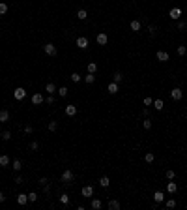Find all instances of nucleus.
Returning <instances> with one entry per match:
<instances>
[{
  "mask_svg": "<svg viewBox=\"0 0 187 210\" xmlns=\"http://www.w3.org/2000/svg\"><path fill=\"white\" fill-rule=\"evenodd\" d=\"M13 98L19 99V101H21V99H24V98H26V90L21 88V86H19V88H15V90H13Z\"/></svg>",
  "mask_w": 187,
  "mask_h": 210,
  "instance_id": "1",
  "label": "nucleus"
},
{
  "mask_svg": "<svg viewBox=\"0 0 187 210\" xmlns=\"http://www.w3.org/2000/svg\"><path fill=\"white\" fill-rule=\"evenodd\" d=\"M43 51H45L47 54H49V56H54V54L58 53V51H56V45H54V43H47V45H43Z\"/></svg>",
  "mask_w": 187,
  "mask_h": 210,
  "instance_id": "2",
  "label": "nucleus"
},
{
  "mask_svg": "<svg viewBox=\"0 0 187 210\" xmlns=\"http://www.w3.org/2000/svg\"><path fill=\"white\" fill-rule=\"evenodd\" d=\"M77 47H79V49H86V47H88V38L79 36L77 38Z\"/></svg>",
  "mask_w": 187,
  "mask_h": 210,
  "instance_id": "3",
  "label": "nucleus"
},
{
  "mask_svg": "<svg viewBox=\"0 0 187 210\" xmlns=\"http://www.w3.org/2000/svg\"><path fill=\"white\" fill-rule=\"evenodd\" d=\"M170 96H172V99H182L183 98V90L182 88H172V92H170Z\"/></svg>",
  "mask_w": 187,
  "mask_h": 210,
  "instance_id": "4",
  "label": "nucleus"
},
{
  "mask_svg": "<svg viewBox=\"0 0 187 210\" xmlns=\"http://www.w3.org/2000/svg\"><path fill=\"white\" fill-rule=\"evenodd\" d=\"M73 180V171H69V169H66L62 173V182H71Z\"/></svg>",
  "mask_w": 187,
  "mask_h": 210,
  "instance_id": "5",
  "label": "nucleus"
},
{
  "mask_svg": "<svg viewBox=\"0 0 187 210\" xmlns=\"http://www.w3.org/2000/svg\"><path fill=\"white\" fill-rule=\"evenodd\" d=\"M157 60H159V62H167V60H169V53H167V51H157Z\"/></svg>",
  "mask_w": 187,
  "mask_h": 210,
  "instance_id": "6",
  "label": "nucleus"
},
{
  "mask_svg": "<svg viewBox=\"0 0 187 210\" xmlns=\"http://www.w3.org/2000/svg\"><path fill=\"white\" fill-rule=\"evenodd\" d=\"M167 191H169V193H176V191H178V184L172 182V180H169V184H167Z\"/></svg>",
  "mask_w": 187,
  "mask_h": 210,
  "instance_id": "7",
  "label": "nucleus"
},
{
  "mask_svg": "<svg viewBox=\"0 0 187 210\" xmlns=\"http://www.w3.org/2000/svg\"><path fill=\"white\" fill-rule=\"evenodd\" d=\"M17 203H19V205H26V203H28V193H19V195H17Z\"/></svg>",
  "mask_w": 187,
  "mask_h": 210,
  "instance_id": "8",
  "label": "nucleus"
},
{
  "mask_svg": "<svg viewBox=\"0 0 187 210\" xmlns=\"http://www.w3.org/2000/svg\"><path fill=\"white\" fill-rule=\"evenodd\" d=\"M107 41H109V36L105 34V32L97 34V43H99V45H107Z\"/></svg>",
  "mask_w": 187,
  "mask_h": 210,
  "instance_id": "9",
  "label": "nucleus"
},
{
  "mask_svg": "<svg viewBox=\"0 0 187 210\" xmlns=\"http://www.w3.org/2000/svg\"><path fill=\"white\" fill-rule=\"evenodd\" d=\"M43 101H45V98L41 94H34V96H32V103H34V105H41Z\"/></svg>",
  "mask_w": 187,
  "mask_h": 210,
  "instance_id": "10",
  "label": "nucleus"
},
{
  "mask_svg": "<svg viewBox=\"0 0 187 210\" xmlns=\"http://www.w3.org/2000/svg\"><path fill=\"white\" fill-rule=\"evenodd\" d=\"M153 201H155L157 205L163 203V201H165V193H163V191H155V193H153Z\"/></svg>",
  "mask_w": 187,
  "mask_h": 210,
  "instance_id": "11",
  "label": "nucleus"
},
{
  "mask_svg": "<svg viewBox=\"0 0 187 210\" xmlns=\"http://www.w3.org/2000/svg\"><path fill=\"white\" fill-rule=\"evenodd\" d=\"M66 115L67 116H75L77 115V105H67V107H66Z\"/></svg>",
  "mask_w": 187,
  "mask_h": 210,
  "instance_id": "12",
  "label": "nucleus"
},
{
  "mask_svg": "<svg viewBox=\"0 0 187 210\" xmlns=\"http://www.w3.org/2000/svg\"><path fill=\"white\" fill-rule=\"evenodd\" d=\"M94 195V188L92 186H84L82 188V197H92Z\"/></svg>",
  "mask_w": 187,
  "mask_h": 210,
  "instance_id": "13",
  "label": "nucleus"
},
{
  "mask_svg": "<svg viewBox=\"0 0 187 210\" xmlns=\"http://www.w3.org/2000/svg\"><path fill=\"white\" fill-rule=\"evenodd\" d=\"M8 120H9V111L2 109V111H0V122L4 124V122H8Z\"/></svg>",
  "mask_w": 187,
  "mask_h": 210,
  "instance_id": "14",
  "label": "nucleus"
},
{
  "mask_svg": "<svg viewBox=\"0 0 187 210\" xmlns=\"http://www.w3.org/2000/svg\"><path fill=\"white\" fill-rule=\"evenodd\" d=\"M170 19H180V15H182V9L180 8H174V9H170Z\"/></svg>",
  "mask_w": 187,
  "mask_h": 210,
  "instance_id": "15",
  "label": "nucleus"
},
{
  "mask_svg": "<svg viewBox=\"0 0 187 210\" xmlns=\"http://www.w3.org/2000/svg\"><path fill=\"white\" fill-rule=\"evenodd\" d=\"M129 26H131V30H133V32H138V30H140V21H137V19H135V21L129 23Z\"/></svg>",
  "mask_w": 187,
  "mask_h": 210,
  "instance_id": "16",
  "label": "nucleus"
},
{
  "mask_svg": "<svg viewBox=\"0 0 187 210\" xmlns=\"http://www.w3.org/2000/svg\"><path fill=\"white\" fill-rule=\"evenodd\" d=\"M109 184H111L109 176H101V178H99V186H101V188H109Z\"/></svg>",
  "mask_w": 187,
  "mask_h": 210,
  "instance_id": "17",
  "label": "nucleus"
},
{
  "mask_svg": "<svg viewBox=\"0 0 187 210\" xmlns=\"http://www.w3.org/2000/svg\"><path fill=\"white\" fill-rule=\"evenodd\" d=\"M109 94H116V92H118V83H114V81H112L111 85H109Z\"/></svg>",
  "mask_w": 187,
  "mask_h": 210,
  "instance_id": "18",
  "label": "nucleus"
},
{
  "mask_svg": "<svg viewBox=\"0 0 187 210\" xmlns=\"http://www.w3.org/2000/svg\"><path fill=\"white\" fill-rule=\"evenodd\" d=\"M112 81H114V83H122V81H124V75H122L120 72H114L112 73Z\"/></svg>",
  "mask_w": 187,
  "mask_h": 210,
  "instance_id": "19",
  "label": "nucleus"
},
{
  "mask_svg": "<svg viewBox=\"0 0 187 210\" xmlns=\"http://www.w3.org/2000/svg\"><path fill=\"white\" fill-rule=\"evenodd\" d=\"M90 206H92V208H95V210H99L103 206V203L99 201V199H92V203H90Z\"/></svg>",
  "mask_w": 187,
  "mask_h": 210,
  "instance_id": "20",
  "label": "nucleus"
},
{
  "mask_svg": "<svg viewBox=\"0 0 187 210\" xmlns=\"http://www.w3.org/2000/svg\"><path fill=\"white\" fill-rule=\"evenodd\" d=\"M109 208L111 210H120V201H109Z\"/></svg>",
  "mask_w": 187,
  "mask_h": 210,
  "instance_id": "21",
  "label": "nucleus"
},
{
  "mask_svg": "<svg viewBox=\"0 0 187 210\" xmlns=\"http://www.w3.org/2000/svg\"><path fill=\"white\" fill-rule=\"evenodd\" d=\"M45 90H47V94H54V92H56V86H54V83H47Z\"/></svg>",
  "mask_w": 187,
  "mask_h": 210,
  "instance_id": "22",
  "label": "nucleus"
},
{
  "mask_svg": "<svg viewBox=\"0 0 187 210\" xmlns=\"http://www.w3.org/2000/svg\"><path fill=\"white\" fill-rule=\"evenodd\" d=\"M0 165H2V167H8V165H9V158L6 156V154H2V156H0Z\"/></svg>",
  "mask_w": 187,
  "mask_h": 210,
  "instance_id": "23",
  "label": "nucleus"
},
{
  "mask_svg": "<svg viewBox=\"0 0 187 210\" xmlns=\"http://www.w3.org/2000/svg\"><path fill=\"white\" fill-rule=\"evenodd\" d=\"M86 70H88V73H95V72H97V64H95V62H90L88 66H86Z\"/></svg>",
  "mask_w": 187,
  "mask_h": 210,
  "instance_id": "24",
  "label": "nucleus"
},
{
  "mask_svg": "<svg viewBox=\"0 0 187 210\" xmlns=\"http://www.w3.org/2000/svg\"><path fill=\"white\" fill-rule=\"evenodd\" d=\"M11 167H13V169H15V171H17V173H19V171L22 169V161H21V160H15L13 163H11Z\"/></svg>",
  "mask_w": 187,
  "mask_h": 210,
  "instance_id": "25",
  "label": "nucleus"
},
{
  "mask_svg": "<svg viewBox=\"0 0 187 210\" xmlns=\"http://www.w3.org/2000/svg\"><path fill=\"white\" fill-rule=\"evenodd\" d=\"M77 17H79L80 21H84V19L88 17V11H86V9H79V11H77Z\"/></svg>",
  "mask_w": 187,
  "mask_h": 210,
  "instance_id": "26",
  "label": "nucleus"
},
{
  "mask_svg": "<svg viewBox=\"0 0 187 210\" xmlns=\"http://www.w3.org/2000/svg\"><path fill=\"white\" fill-rule=\"evenodd\" d=\"M165 107V103H163V99H155L153 101V109H157V111H161V109Z\"/></svg>",
  "mask_w": 187,
  "mask_h": 210,
  "instance_id": "27",
  "label": "nucleus"
},
{
  "mask_svg": "<svg viewBox=\"0 0 187 210\" xmlns=\"http://www.w3.org/2000/svg\"><path fill=\"white\" fill-rule=\"evenodd\" d=\"M56 92H58V96H60V98H66V96H67V88H66V86H62V88H56Z\"/></svg>",
  "mask_w": 187,
  "mask_h": 210,
  "instance_id": "28",
  "label": "nucleus"
},
{
  "mask_svg": "<svg viewBox=\"0 0 187 210\" xmlns=\"http://www.w3.org/2000/svg\"><path fill=\"white\" fill-rule=\"evenodd\" d=\"M8 13V4L6 2H0V15H6Z\"/></svg>",
  "mask_w": 187,
  "mask_h": 210,
  "instance_id": "29",
  "label": "nucleus"
},
{
  "mask_svg": "<svg viewBox=\"0 0 187 210\" xmlns=\"http://www.w3.org/2000/svg\"><path fill=\"white\" fill-rule=\"evenodd\" d=\"M58 130V122L56 120H51L49 122V131H56Z\"/></svg>",
  "mask_w": 187,
  "mask_h": 210,
  "instance_id": "30",
  "label": "nucleus"
},
{
  "mask_svg": "<svg viewBox=\"0 0 187 210\" xmlns=\"http://www.w3.org/2000/svg\"><path fill=\"white\" fill-rule=\"evenodd\" d=\"M60 203H62V205H69V195L62 193V195H60Z\"/></svg>",
  "mask_w": 187,
  "mask_h": 210,
  "instance_id": "31",
  "label": "nucleus"
},
{
  "mask_svg": "<svg viewBox=\"0 0 187 210\" xmlns=\"http://www.w3.org/2000/svg\"><path fill=\"white\" fill-rule=\"evenodd\" d=\"M0 137L4 139V141H9V139H11V131H8V130L2 131V133H0Z\"/></svg>",
  "mask_w": 187,
  "mask_h": 210,
  "instance_id": "32",
  "label": "nucleus"
},
{
  "mask_svg": "<svg viewBox=\"0 0 187 210\" xmlns=\"http://www.w3.org/2000/svg\"><path fill=\"white\" fill-rule=\"evenodd\" d=\"M84 81H86V83H88V85H92L94 81H95V75H94V73H88V75L84 77Z\"/></svg>",
  "mask_w": 187,
  "mask_h": 210,
  "instance_id": "33",
  "label": "nucleus"
},
{
  "mask_svg": "<svg viewBox=\"0 0 187 210\" xmlns=\"http://www.w3.org/2000/svg\"><path fill=\"white\" fill-rule=\"evenodd\" d=\"M185 53H187V47H185V45H180V47H178V54H180V56H183Z\"/></svg>",
  "mask_w": 187,
  "mask_h": 210,
  "instance_id": "34",
  "label": "nucleus"
},
{
  "mask_svg": "<svg viewBox=\"0 0 187 210\" xmlns=\"http://www.w3.org/2000/svg\"><path fill=\"white\" fill-rule=\"evenodd\" d=\"M142 126H144V130H150V128H151V120L148 118V116H146V120L142 122Z\"/></svg>",
  "mask_w": 187,
  "mask_h": 210,
  "instance_id": "35",
  "label": "nucleus"
},
{
  "mask_svg": "<svg viewBox=\"0 0 187 210\" xmlns=\"http://www.w3.org/2000/svg\"><path fill=\"white\" fill-rule=\"evenodd\" d=\"M148 32H150V36H155V32H157V26H153V25H150V26H148Z\"/></svg>",
  "mask_w": 187,
  "mask_h": 210,
  "instance_id": "36",
  "label": "nucleus"
},
{
  "mask_svg": "<svg viewBox=\"0 0 187 210\" xmlns=\"http://www.w3.org/2000/svg\"><path fill=\"white\" fill-rule=\"evenodd\" d=\"M153 158H155V156H153V154H151V152H148L146 156H144V160H146L148 163H151V161H153Z\"/></svg>",
  "mask_w": 187,
  "mask_h": 210,
  "instance_id": "37",
  "label": "nucleus"
},
{
  "mask_svg": "<svg viewBox=\"0 0 187 210\" xmlns=\"http://www.w3.org/2000/svg\"><path fill=\"white\" fill-rule=\"evenodd\" d=\"M28 201L36 203V201H38V195H36V193H34V191H32V193H28Z\"/></svg>",
  "mask_w": 187,
  "mask_h": 210,
  "instance_id": "38",
  "label": "nucleus"
},
{
  "mask_svg": "<svg viewBox=\"0 0 187 210\" xmlns=\"http://www.w3.org/2000/svg\"><path fill=\"white\" fill-rule=\"evenodd\" d=\"M71 81L73 83H80V75L79 73H71Z\"/></svg>",
  "mask_w": 187,
  "mask_h": 210,
  "instance_id": "39",
  "label": "nucleus"
},
{
  "mask_svg": "<svg viewBox=\"0 0 187 210\" xmlns=\"http://www.w3.org/2000/svg\"><path fill=\"white\" fill-rule=\"evenodd\" d=\"M38 148H40V143H36V141H32V143H30V150H34V152H36Z\"/></svg>",
  "mask_w": 187,
  "mask_h": 210,
  "instance_id": "40",
  "label": "nucleus"
},
{
  "mask_svg": "<svg viewBox=\"0 0 187 210\" xmlns=\"http://www.w3.org/2000/svg\"><path fill=\"white\" fill-rule=\"evenodd\" d=\"M174 176H176L174 171H167V180H174Z\"/></svg>",
  "mask_w": 187,
  "mask_h": 210,
  "instance_id": "41",
  "label": "nucleus"
},
{
  "mask_svg": "<svg viewBox=\"0 0 187 210\" xmlns=\"http://www.w3.org/2000/svg\"><path fill=\"white\" fill-rule=\"evenodd\" d=\"M144 105H146V107H150V105H153V99H151V98H144Z\"/></svg>",
  "mask_w": 187,
  "mask_h": 210,
  "instance_id": "42",
  "label": "nucleus"
},
{
  "mask_svg": "<svg viewBox=\"0 0 187 210\" xmlns=\"http://www.w3.org/2000/svg\"><path fill=\"white\" fill-rule=\"evenodd\" d=\"M174 206H176V201H174V199H169V201H167V208H174Z\"/></svg>",
  "mask_w": 187,
  "mask_h": 210,
  "instance_id": "43",
  "label": "nucleus"
},
{
  "mask_svg": "<svg viewBox=\"0 0 187 210\" xmlns=\"http://www.w3.org/2000/svg\"><path fill=\"white\" fill-rule=\"evenodd\" d=\"M45 101H47V103H54V96H53V94H47Z\"/></svg>",
  "mask_w": 187,
  "mask_h": 210,
  "instance_id": "44",
  "label": "nucleus"
},
{
  "mask_svg": "<svg viewBox=\"0 0 187 210\" xmlns=\"http://www.w3.org/2000/svg\"><path fill=\"white\" fill-rule=\"evenodd\" d=\"M185 26H187V25H185L183 21H180V23H178V30H185Z\"/></svg>",
  "mask_w": 187,
  "mask_h": 210,
  "instance_id": "45",
  "label": "nucleus"
},
{
  "mask_svg": "<svg viewBox=\"0 0 187 210\" xmlns=\"http://www.w3.org/2000/svg\"><path fill=\"white\" fill-rule=\"evenodd\" d=\"M40 184H41V186H45V184H49V178H45V176H41V178H40Z\"/></svg>",
  "mask_w": 187,
  "mask_h": 210,
  "instance_id": "46",
  "label": "nucleus"
},
{
  "mask_svg": "<svg viewBox=\"0 0 187 210\" xmlns=\"http://www.w3.org/2000/svg\"><path fill=\"white\" fill-rule=\"evenodd\" d=\"M32 131H34L32 126H24V133H32Z\"/></svg>",
  "mask_w": 187,
  "mask_h": 210,
  "instance_id": "47",
  "label": "nucleus"
},
{
  "mask_svg": "<svg viewBox=\"0 0 187 210\" xmlns=\"http://www.w3.org/2000/svg\"><path fill=\"white\" fill-rule=\"evenodd\" d=\"M15 182H17V184H22L24 180H22V176H21V174H17V176H15Z\"/></svg>",
  "mask_w": 187,
  "mask_h": 210,
  "instance_id": "48",
  "label": "nucleus"
},
{
  "mask_svg": "<svg viewBox=\"0 0 187 210\" xmlns=\"http://www.w3.org/2000/svg\"><path fill=\"white\" fill-rule=\"evenodd\" d=\"M142 115H144V116H150V107H144V111H142Z\"/></svg>",
  "mask_w": 187,
  "mask_h": 210,
  "instance_id": "49",
  "label": "nucleus"
},
{
  "mask_svg": "<svg viewBox=\"0 0 187 210\" xmlns=\"http://www.w3.org/2000/svg\"><path fill=\"white\" fill-rule=\"evenodd\" d=\"M43 191H45V193L51 191V186H49V184H45V186H43Z\"/></svg>",
  "mask_w": 187,
  "mask_h": 210,
  "instance_id": "50",
  "label": "nucleus"
},
{
  "mask_svg": "<svg viewBox=\"0 0 187 210\" xmlns=\"http://www.w3.org/2000/svg\"><path fill=\"white\" fill-rule=\"evenodd\" d=\"M4 201H6V195H4L2 191H0V203H4Z\"/></svg>",
  "mask_w": 187,
  "mask_h": 210,
  "instance_id": "51",
  "label": "nucleus"
},
{
  "mask_svg": "<svg viewBox=\"0 0 187 210\" xmlns=\"http://www.w3.org/2000/svg\"><path fill=\"white\" fill-rule=\"evenodd\" d=\"M185 208H187V205H185Z\"/></svg>",
  "mask_w": 187,
  "mask_h": 210,
  "instance_id": "52",
  "label": "nucleus"
}]
</instances>
